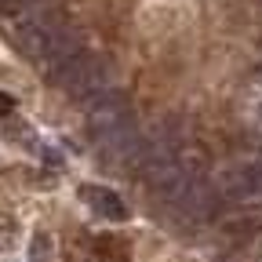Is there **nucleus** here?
Returning a JSON list of instances; mask_svg holds the SVG:
<instances>
[{
  "instance_id": "obj_4",
  "label": "nucleus",
  "mask_w": 262,
  "mask_h": 262,
  "mask_svg": "<svg viewBox=\"0 0 262 262\" xmlns=\"http://www.w3.org/2000/svg\"><path fill=\"white\" fill-rule=\"evenodd\" d=\"M84 204L98 215V219H110V222H124L127 219V204L110 189V186H80Z\"/></svg>"
},
{
  "instance_id": "obj_3",
  "label": "nucleus",
  "mask_w": 262,
  "mask_h": 262,
  "mask_svg": "<svg viewBox=\"0 0 262 262\" xmlns=\"http://www.w3.org/2000/svg\"><path fill=\"white\" fill-rule=\"evenodd\" d=\"M84 127H88V139L98 146L120 131H131L135 127V113H131V102L120 88H110L106 95H98L95 102L88 106V117H84Z\"/></svg>"
},
{
  "instance_id": "obj_10",
  "label": "nucleus",
  "mask_w": 262,
  "mask_h": 262,
  "mask_svg": "<svg viewBox=\"0 0 262 262\" xmlns=\"http://www.w3.org/2000/svg\"><path fill=\"white\" fill-rule=\"evenodd\" d=\"M255 80H258V84H262V66H258V70H255Z\"/></svg>"
},
{
  "instance_id": "obj_7",
  "label": "nucleus",
  "mask_w": 262,
  "mask_h": 262,
  "mask_svg": "<svg viewBox=\"0 0 262 262\" xmlns=\"http://www.w3.org/2000/svg\"><path fill=\"white\" fill-rule=\"evenodd\" d=\"M33 262H48V237L33 241Z\"/></svg>"
},
{
  "instance_id": "obj_1",
  "label": "nucleus",
  "mask_w": 262,
  "mask_h": 262,
  "mask_svg": "<svg viewBox=\"0 0 262 262\" xmlns=\"http://www.w3.org/2000/svg\"><path fill=\"white\" fill-rule=\"evenodd\" d=\"M73 22L66 18V11L58 8V0H29L22 11L11 15L8 37L15 40V48L29 58V62H44L51 55V48L66 37V29Z\"/></svg>"
},
{
  "instance_id": "obj_2",
  "label": "nucleus",
  "mask_w": 262,
  "mask_h": 262,
  "mask_svg": "<svg viewBox=\"0 0 262 262\" xmlns=\"http://www.w3.org/2000/svg\"><path fill=\"white\" fill-rule=\"evenodd\" d=\"M51 84L62 88L70 98H77V102L91 106L98 95H106V91L113 88V73H110V62H106L102 55H95V51L84 48L80 55H73V58L51 77Z\"/></svg>"
},
{
  "instance_id": "obj_9",
  "label": "nucleus",
  "mask_w": 262,
  "mask_h": 262,
  "mask_svg": "<svg viewBox=\"0 0 262 262\" xmlns=\"http://www.w3.org/2000/svg\"><path fill=\"white\" fill-rule=\"evenodd\" d=\"M11 110H15V98H11V95H4V91H0V117H8Z\"/></svg>"
},
{
  "instance_id": "obj_8",
  "label": "nucleus",
  "mask_w": 262,
  "mask_h": 262,
  "mask_svg": "<svg viewBox=\"0 0 262 262\" xmlns=\"http://www.w3.org/2000/svg\"><path fill=\"white\" fill-rule=\"evenodd\" d=\"M29 4V0H0V11H4V15H15V11H22Z\"/></svg>"
},
{
  "instance_id": "obj_5",
  "label": "nucleus",
  "mask_w": 262,
  "mask_h": 262,
  "mask_svg": "<svg viewBox=\"0 0 262 262\" xmlns=\"http://www.w3.org/2000/svg\"><path fill=\"white\" fill-rule=\"evenodd\" d=\"M248 117H251V124L258 127V135H262V91H255V95H251V102H248Z\"/></svg>"
},
{
  "instance_id": "obj_6",
  "label": "nucleus",
  "mask_w": 262,
  "mask_h": 262,
  "mask_svg": "<svg viewBox=\"0 0 262 262\" xmlns=\"http://www.w3.org/2000/svg\"><path fill=\"white\" fill-rule=\"evenodd\" d=\"M15 244V222L11 219H0V251Z\"/></svg>"
}]
</instances>
